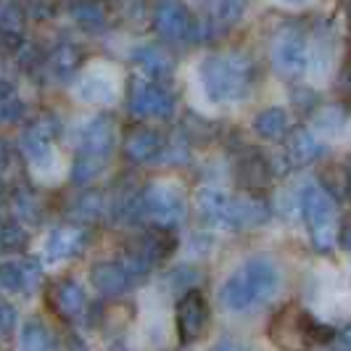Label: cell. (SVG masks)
Returning a JSON list of instances; mask_svg holds the SVG:
<instances>
[{
  "mask_svg": "<svg viewBox=\"0 0 351 351\" xmlns=\"http://www.w3.org/2000/svg\"><path fill=\"white\" fill-rule=\"evenodd\" d=\"M90 282H93V288H95L98 293H104V296H119V293H124V291L130 288L132 278L127 275L124 264L98 262L93 267V272H90Z\"/></svg>",
  "mask_w": 351,
  "mask_h": 351,
  "instance_id": "cell-13",
  "label": "cell"
},
{
  "mask_svg": "<svg viewBox=\"0 0 351 351\" xmlns=\"http://www.w3.org/2000/svg\"><path fill=\"white\" fill-rule=\"evenodd\" d=\"M77 66H80V53H77V48L64 45V48L56 51V56H53V69L58 71L61 77H69Z\"/></svg>",
  "mask_w": 351,
  "mask_h": 351,
  "instance_id": "cell-28",
  "label": "cell"
},
{
  "mask_svg": "<svg viewBox=\"0 0 351 351\" xmlns=\"http://www.w3.org/2000/svg\"><path fill=\"white\" fill-rule=\"evenodd\" d=\"M230 209H232V195L219 188H204L198 195V211L214 228H230Z\"/></svg>",
  "mask_w": 351,
  "mask_h": 351,
  "instance_id": "cell-15",
  "label": "cell"
},
{
  "mask_svg": "<svg viewBox=\"0 0 351 351\" xmlns=\"http://www.w3.org/2000/svg\"><path fill=\"white\" fill-rule=\"evenodd\" d=\"M16 206H19V214H24L27 219H37L35 201H32L29 195H19V198H16Z\"/></svg>",
  "mask_w": 351,
  "mask_h": 351,
  "instance_id": "cell-35",
  "label": "cell"
},
{
  "mask_svg": "<svg viewBox=\"0 0 351 351\" xmlns=\"http://www.w3.org/2000/svg\"><path fill=\"white\" fill-rule=\"evenodd\" d=\"M77 95H80L82 101L106 104V101H111V98H114V85L106 80L101 71H93V74H88V77H85V82L80 85Z\"/></svg>",
  "mask_w": 351,
  "mask_h": 351,
  "instance_id": "cell-24",
  "label": "cell"
},
{
  "mask_svg": "<svg viewBox=\"0 0 351 351\" xmlns=\"http://www.w3.org/2000/svg\"><path fill=\"white\" fill-rule=\"evenodd\" d=\"M130 111L141 119H169L175 111V98L158 82L132 80L130 82Z\"/></svg>",
  "mask_w": 351,
  "mask_h": 351,
  "instance_id": "cell-7",
  "label": "cell"
},
{
  "mask_svg": "<svg viewBox=\"0 0 351 351\" xmlns=\"http://www.w3.org/2000/svg\"><path fill=\"white\" fill-rule=\"evenodd\" d=\"M154 27L169 43L193 40V16L182 3H158L154 11Z\"/></svg>",
  "mask_w": 351,
  "mask_h": 351,
  "instance_id": "cell-10",
  "label": "cell"
},
{
  "mask_svg": "<svg viewBox=\"0 0 351 351\" xmlns=\"http://www.w3.org/2000/svg\"><path fill=\"white\" fill-rule=\"evenodd\" d=\"M309 64L306 58V40L296 27H285L272 43V66L285 77H299Z\"/></svg>",
  "mask_w": 351,
  "mask_h": 351,
  "instance_id": "cell-8",
  "label": "cell"
},
{
  "mask_svg": "<svg viewBox=\"0 0 351 351\" xmlns=\"http://www.w3.org/2000/svg\"><path fill=\"white\" fill-rule=\"evenodd\" d=\"M299 209L309 225V235L317 251H333L338 235V206L330 191L317 182H306L299 193Z\"/></svg>",
  "mask_w": 351,
  "mask_h": 351,
  "instance_id": "cell-4",
  "label": "cell"
},
{
  "mask_svg": "<svg viewBox=\"0 0 351 351\" xmlns=\"http://www.w3.org/2000/svg\"><path fill=\"white\" fill-rule=\"evenodd\" d=\"M143 214L151 217L161 228H172L185 219V195L180 193L177 185L169 182H154L141 195Z\"/></svg>",
  "mask_w": 351,
  "mask_h": 351,
  "instance_id": "cell-6",
  "label": "cell"
},
{
  "mask_svg": "<svg viewBox=\"0 0 351 351\" xmlns=\"http://www.w3.org/2000/svg\"><path fill=\"white\" fill-rule=\"evenodd\" d=\"M232 172L246 195H262L272 182L269 161L264 158L262 151H256L248 143H238V148H232Z\"/></svg>",
  "mask_w": 351,
  "mask_h": 351,
  "instance_id": "cell-5",
  "label": "cell"
},
{
  "mask_svg": "<svg viewBox=\"0 0 351 351\" xmlns=\"http://www.w3.org/2000/svg\"><path fill=\"white\" fill-rule=\"evenodd\" d=\"M14 328H16V309L0 301V333H11Z\"/></svg>",
  "mask_w": 351,
  "mask_h": 351,
  "instance_id": "cell-32",
  "label": "cell"
},
{
  "mask_svg": "<svg viewBox=\"0 0 351 351\" xmlns=\"http://www.w3.org/2000/svg\"><path fill=\"white\" fill-rule=\"evenodd\" d=\"M343 180H346V191L351 193V161L343 167Z\"/></svg>",
  "mask_w": 351,
  "mask_h": 351,
  "instance_id": "cell-37",
  "label": "cell"
},
{
  "mask_svg": "<svg viewBox=\"0 0 351 351\" xmlns=\"http://www.w3.org/2000/svg\"><path fill=\"white\" fill-rule=\"evenodd\" d=\"M269 206L262 195H241L232 198L230 209V230H254L269 219Z\"/></svg>",
  "mask_w": 351,
  "mask_h": 351,
  "instance_id": "cell-11",
  "label": "cell"
},
{
  "mask_svg": "<svg viewBox=\"0 0 351 351\" xmlns=\"http://www.w3.org/2000/svg\"><path fill=\"white\" fill-rule=\"evenodd\" d=\"M132 61H135L145 74H151V77H156V80L172 74V58L161 51L158 45H141L138 51L132 53Z\"/></svg>",
  "mask_w": 351,
  "mask_h": 351,
  "instance_id": "cell-22",
  "label": "cell"
},
{
  "mask_svg": "<svg viewBox=\"0 0 351 351\" xmlns=\"http://www.w3.org/2000/svg\"><path fill=\"white\" fill-rule=\"evenodd\" d=\"M53 304L64 317H80L85 312V293L74 280H64L53 288Z\"/></svg>",
  "mask_w": 351,
  "mask_h": 351,
  "instance_id": "cell-21",
  "label": "cell"
},
{
  "mask_svg": "<svg viewBox=\"0 0 351 351\" xmlns=\"http://www.w3.org/2000/svg\"><path fill=\"white\" fill-rule=\"evenodd\" d=\"M346 11H349V24H351V3H349V8H346Z\"/></svg>",
  "mask_w": 351,
  "mask_h": 351,
  "instance_id": "cell-38",
  "label": "cell"
},
{
  "mask_svg": "<svg viewBox=\"0 0 351 351\" xmlns=\"http://www.w3.org/2000/svg\"><path fill=\"white\" fill-rule=\"evenodd\" d=\"M328 154L325 143L317 141L309 130H293L288 135V143H285V158L293 164V167H306L317 158H322Z\"/></svg>",
  "mask_w": 351,
  "mask_h": 351,
  "instance_id": "cell-12",
  "label": "cell"
},
{
  "mask_svg": "<svg viewBox=\"0 0 351 351\" xmlns=\"http://www.w3.org/2000/svg\"><path fill=\"white\" fill-rule=\"evenodd\" d=\"M280 291V269L269 256H254L243 262L219 288V301L230 312H248L267 304Z\"/></svg>",
  "mask_w": 351,
  "mask_h": 351,
  "instance_id": "cell-2",
  "label": "cell"
},
{
  "mask_svg": "<svg viewBox=\"0 0 351 351\" xmlns=\"http://www.w3.org/2000/svg\"><path fill=\"white\" fill-rule=\"evenodd\" d=\"M335 330L319 325L309 312L299 309L296 304L282 306L269 322V338L282 351H304L309 343H325L333 341Z\"/></svg>",
  "mask_w": 351,
  "mask_h": 351,
  "instance_id": "cell-3",
  "label": "cell"
},
{
  "mask_svg": "<svg viewBox=\"0 0 351 351\" xmlns=\"http://www.w3.org/2000/svg\"><path fill=\"white\" fill-rule=\"evenodd\" d=\"M19 351H58V349H56V343H53V338L45 325L29 322L21 330V349Z\"/></svg>",
  "mask_w": 351,
  "mask_h": 351,
  "instance_id": "cell-25",
  "label": "cell"
},
{
  "mask_svg": "<svg viewBox=\"0 0 351 351\" xmlns=\"http://www.w3.org/2000/svg\"><path fill=\"white\" fill-rule=\"evenodd\" d=\"M51 135H53V124L40 122V124H35L32 130H27L24 138H21L24 154L32 158L37 167H45V164H53V161H56L53 148H51Z\"/></svg>",
  "mask_w": 351,
  "mask_h": 351,
  "instance_id": "cell-19",
  "label": "cell"
},
{
  "mask_svg": "<svg viewBox=\"0 0 351 351\" xmlns=\"http://www.w3.org/2000/svg\"><path fill=\"white\" fill-rule=\"evenodd\" d=\"M104 172V158H93V156H80V161L74 164V180L77 182H90Z\"/></svg>",
  "mask_w": 351,
  "mask_h": 351,
  "instance_id": "cell-30",
  "label": "cell"
},
{
  "mask_svg": "<svg viewBox=\"0 0 351 351\" xmlns=\"http://www.w3.org/2000/svg\"><path fill=\"white\" fill-rule=\"evenodd\" d=\"M211 351H251V346L238 341V338H222L219 343L211 346Z\"/></svg>",
  "mask_w": 351,
  "mask_h": 351,
  "instance_id": "cell-33",
  "label": "cell"
},
{
  "mask_svg": "<svg viewBox=\"0 0 351 351\" xmlns=\"http://www.w3.org/2000/svg\"><path fill=\"white\" fill-rule=\"evenodd\" d=\"M201 85L211 104H241L256 85V64L243 51L214 53L201 64Z\"/></svg>",
  "mask_w": 351,
  "mask_h": 351,
  "instance_id": "cell-1",
  "label": "cell"
},
{
  "mask_svg": "<svg viewBox=\"0 0 351 351\" xmlns=\"http://www.w3.org/2000/svg\"><path fill=\"white\" fill-rule=\"evenodd\" d=\"M254 132L262 141H282L285 135H291V117L280 106H269L262 108L254 117Z\"/></svg>",
  "mask_w": 351,
  "mask_h": 351,
  "instance_id": "cell-18",
  "label": "cell"
},
{
  "mask_svg": "<svg viewBox=\"0 0 351 351\" xmlns=\"http://www.w3.org/2000/svg\"><path fill=\"white\" fill-rule=\"evenodd\" d=\"M71 14H74V19H77L85 29H101L106 24L104 8L95 5V3H77V5H71Z\"/></svg>",
  "mask_w": 351,
  "mask_h": 351,
  "instance_id": "cell-26",
  "label": "cell"
},
{
  "mask_svg": "<svg viewBox=\"0 0 351 351\" xmlns=\"http://www.w3.org/2000/svg\"><path fill=\"white\" fill-rule=\"evenodd\" d=\"M349 51H351V45H349Z\"/></svg>",
  "mask_w": 351,
  "mask_h": 351,
  "instance_id": "cell-39",
  "label": "cell"
},
{
  "mask_svg": "<svg viewBox=\"0 0 351 351\" xmlns=\"http://www.w3.org/2000/svg\"><path fill=\"white\" fill-rule=\"evenodd\" d=\"M169 282H172V288L182 291V293L195 291V285L201 282V269H195L191 264H182V267H177L175 272L169 275Z\"/></svg>",
  "mask_w": 351,
  "mask_h": 351,
  "instance_id": "cell-27",
  "label": "cell"
},
{
  "mask_svg": "<svg viewBox=\"0 0 351 351\" xmlns=\"http://www.w3.org/2000/svg\"><path fill=\"white\" fill-rule=\"evenodd\" d=\"M346 119L349 117L341 106H319L317 114L312 117V127L325 135H341L346 130Z\"/></svg>",
  "mask_w": 351,
  "mask_h": 351,
  "instance_id": "cell-23",
  "label": "cell"
},
{
  "mask_svg": "<svg viewBox=\"0 0 351 351\" xmlns=\"http://www.w3.org/2000/svg\"><path fill=\"white\" fill-rule=\"evenodd\" d=\"M333 343L338 351H351V330H341L333 335Z\"/></svg>",
  "mask_w": 351,
  "mask_h": 351,
  "instance_id": "cell-36",
  "label": "cell"
},
{
  "mask_svg": "<svg viewBox=\"0 0 351 351\" xmlns=\"http://www.w3.org/2000/svg\"><path fill=\"white\" fill-rule=\"evenodd\" d=\"M209 304L198 291H188L177 301L175 309V322H177V335L182 343H193L209 328Z\"/></svg>",
  "mask_w": 351,
  "mask_h": 351,
  "instance_id": "cell-9",
  "label": "cell"
},
{
  "mask_svg": "<svg viewBox=\"0 0 351 351\" xmlns=\"http://www.w3.org/2000/svg\"><path fill=\"white\" fill-rule=\"evenodd\" d=\"M335 238H338L341 248L351 254V217H346V219L338 225V235H335Z\"/></svg>",
  "mask_w": 351,
  "mask_h": 351,
  "instance_id": "cell-34",
  "label": "cell"
},
{
  "mask_svg": "<svg viewBox=\"0 0 351 351\" xmlns=\"http://www.w3.org/2000/svg\"><path fill=\"white\" fill-rule=\"evenodd\" d=\"M82 156H93V158H106L111 145H114V127L106 117H98L82 127Z\"/></svg>",
  "mask_w": 351,
  "mask_h": 351,
  "instance_id": "cell-14",
  "label": "cell"
},
{
  "mask_svg": "<svg viewBox=\"0 0 351 351\" xmlns=\"http://www.w3.org/2000/svg\"><path fill=\"white\" fill-rule=\"evenodd\" d=\"M161 148V135L151 127H135L124 138V154L132 161H151L158 156Z\"/></svg>",
  "mask_w": 351,
  "mask_h": 351,
  "instance_id": "cell-17",
  "label": "cell"
},
{
  "mask_svg": "<svg viewBox=\"0 0 351 351\" xmlns=\"http://www.w3.org/2000/svg\"><path fill=\"white\" fill-rule=\"evenodd\" d=\"M88 241V232L80 228H58L51 232L48 243H45V256L51 262H61V259H69L74 256L80 248L85 246Z\"/></svg>",
  "mask_w": 351,
  "mask_h": 351,
  "instance_id": "cell-16",
  "label": "cell"
},
{
  "mask_svg": "<svg viewBox=\"0 0 351 351\" xmlns=\"http://www.w3.org/2000/svg\"><path fill=\"white\" fill-rule=\"evenodd\" d=\"M74 214L80 219H98L104 214V198L98 193H85L74 204Z\"/></svg>",
  "mask_w": 351,
  "mask_h": 351,
  "instance_id": "cell-29",
  "label": "cell"
},
{
  "mask_svg": "<svg viewBox=\"0 0 351 351\" xmlns=\"http://www.w3.org/2000/svg\"><path fill=\"white\" fill-rule=\"evenodd\" d=\"M0 29L3 32H19L21 29V16L14 5H0Z\"/></svg>",
  "mask_w": 351,
  "mask_h": 351,
  "instance_id": "cell-31",
  "label": "cell"
},
{
  "mask_svg": "<svg viewBox=\"0 0 351 351\" xmlns=\"http://www.w3.org/2000/svg\"><path fill=\"white\" fill-rule=\"evenodd\" d=\"M37 264L35 262H5L0 264V285L8 291H32L37 285Z\"/></svg>",
  "mask_w": 351,
  "mask_h": 351,
  "instance_id": "cell-20",
  "label": "cell"
}]
</instances>
